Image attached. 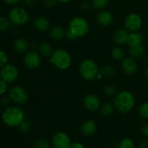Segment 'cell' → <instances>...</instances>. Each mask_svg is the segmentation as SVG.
I'll use <instances>...</instances> for the list:
<instances>
[{
  "instance_id": "obj_1",
  "label": "cell",
  "mask_w": 148,
  "mask_h": 148,
  "mask_svg": "<svg viewBox=\"0 0 148 148\" xmlns=\"http://www.w3.org/2000/svg\"><path fill=\"white\" fill-rule=\"evenodd\" d=\"M135 100L132 93L127 90L121 91L116 95L114 99L115 108L122 114L129 112L134 106Z\"/></svg>"
},
{
  "instance_id": "obj_2",
  "label": "cell",
  "mask_w": 148,
  "mask_h": 148,
  "mask_svg": "<svg viewBox=\"0 0 148 148\" xmlns=\"http://www.w3.org/2000/svg\"><path fill=\"white\" fill-rule=\"evenodd\" d=\"M1 118L6 125L11 127H18L24 120L25 113L20 107L10 106L4 110Z\"/></svg>"
},
{
  "instance_id": "obj_3",
  "label": "cell",
  "mask_w": 148,
  "mask_h": 148,
  "mask_svg": "<svg viewBox=\"0 0 148 148\" xmlns=\"http://www.w3.org/2000/svg\"><path fill=\"white\" fill-rule=\"evenodd\" d=\"M50 62L58 69L66 70L72 64V58L66 51L59 49L53 51L50 56Z\"/></svg>"
},
{
  "instance_id": "obj_4",
  "label": "cell",
  "mask_w": 148,
  "mask_h": 148,
  "mask_svg": "<svg viewBox=\"0 0 148 148\" xmlns=\"http://www.w3.org/2000/svg\"><path fill=\"white\" fill-rule=\"evenodd\" d=\"M79 74L84 79L92 80L98 77V66L95 61L92 59H85L79 65Z\"/></svg>"
},
{
  "instance_id": "obj_5",
  "label": "cell",
  "mask_w": 148,
  "mask_h": 148,
  "mask_svg": "<svg viewBox=\"0 0 148 148\" xmlns=\"http://www.w3.org/2000/svg\"><path fill=\"white\" fill-rule=\"evenodd\" d=\"M68 30L77 38L85 36L89 31V24L87 20L81 17H75L70 20Z\"/></svg>"
},
{
  "instance_id": "obj_6",
  "label": "cell",
  "mask_w": 148,
  "mask_h": 148,
  "mask_svg": "<svg viewBox=\"0 0 148 148\" xmlns=\"http://www.w3.org/2000/svg\"><path fill=\"white\" fill-rule=\"evenodd\" d=\"M10 23L15 25H23L30 20V14L23 7H14L9 12Z\"/></svg>"
},
{
  "instance_id": "obj_7",
  "label": "cell",
  "mask_w": 148,
  "mask_h": 148,
  "mask_svg": "<svg viewBox=\"0 0 148 148\" xmlns=\"http://www.w3.org/2000/svg\"><path fill=\"white\" fill-rule=\"evenodd\" d=\"M9 98L12 102L20 105H23L27 103L28 95L23 88L20 86H14L9 91Z\"/></svg>"
},
{
  "instance_id": "obj_8",
  "label": "cell",
  "mask_w": 148,
  "mask_h": 148,
  "mask_svg": "<svg viewBox=\"0 0 148 148\" xmlns=\"http://www.w3.org/2000/svg\"><path fill=\"white\" fill-rule=\"evenodd\" d=\"M18 69L13 64H6L0 71V77L7 83L14 82L18 77Z\"/></svg>"
},
{
  "instance_id": "obj_9",
  "label": "cell",
  "mask_w": 148,
  "mask_h": 148,
  "mask_svg": "<svg viewBox=\"0 0 148 148\" xmlns=\"http://www.w3.org/2000/svg\"><path fill=\"white\" fill-rule=\"evenodd\" d=\"M143 24L141 17L137 13H131L128 14L124 20V26L126 29L132 32H137L140 29Z\"/></svg>"
},
{
  "instance_id": "obj_10",
  "label": "cell",
  "mask_w": 148,
  "mask_h": 148,
  "mask_svg": "<svg viewBox=\"0 0 148 148\" xmlns=\"http://www.w3.org/2000/svg\"><path fill=\"white\" fill-rule=\"evenodd\" d=\"M51 144L54 148H69L71 140L69 136L64 132H58L53 136Z\"/></svg>"
},
{
  "instance_id": "obj_11",
  "label": "cell",
  "mask_w": 148,
  "mask_h": 148,
  "mask_svg": "<svg viewBox=\"0 0 148 148\" xmlns=\"http://www.w3.org/2000/svg\"><path fill=\"white\" fill-rule=\"evenodd\" d=\"M25 65L30 69H35L39 66L40 64V56L35 51H30L26 53L23 59Z\"/></svg>"
},
{
  "instance_id": "obj_12",
  "label": "cell",
  "mask_w": 148,
  "mask_h": 148,
  "mask_svg": "<svg viewBox=\"0 0 148 148\" xmlns=\"http://www.w3.org/2000/svg\"><path fill=\"white\" fill-rule=\"evenodd\" d=\"M85 108L90 111H96L101 106V101L98 96L93 94L86 95L83 100Z\"/></svg>"
},
{
  "instance_id": "obj_13",
  "label": "cell",
  "mask_w": 148,
  "mask_h": 148,
  "mask_svg": "<svg viewBox=\"0 0 148 148\" xmlns=\"http://www.w3.org/2000/svg\"><path fill=\"white\" fill-rule=\"evenodd\" d=\"M121 68L127 75H133L137 69V64L132 57L126 58L121 62Z\"/></svg>"
},
{
  "instance_id": "obj_14",
  "label": "cell",
  "mask_w": 148,
  "mask_h": 148,
  "mask_svg": "<svg viewBox=\"0 0 148 148\" xmlns=\"http://www.w3.org/2000/svg\"><path fill=\"white\" fill-rule=\"evenodd\" d=\"M80 130L84 136L89 137L95 134L97 130V125L95 121L92 120H87L82 123Z\"/></svg>"
},
{
  "instance_id": "obj_15",
  "label": "cell",
  "mask_w": 148,
  "mask_h": 148,
  "mask_svg": "<svg viewBox=\"0 0 148 148\" xmlns=\"http://www.w3.org/2000/svg\"><path fill=\"white\" fill-rule=\"evenodd\" d=\"M113 20H114L113 14L106 10L101 11L97 16V22L101 26L109 25L112 23Z\"/></svg>"
},
{
  "instance_id": "obj_16",
  "label": "cell",
  "mask_w": 148,
  "mask_h": 148,
  "mask_svg": "<svg viewBox=\"0 0 148 148\" xmlns=\"http://www.w3.org/2000/svg\"><path fill=\"white\" fill-rule=\"evenodd\" d=\"M129 33L126 30L119 29V30H116L114 33L113 38L114 42L118 45H123L127 43L128 40Z\"/></svg>"
},
{
  "instance_id": "obj_17",
  "label": "cell",
  "mask_w": 148,
  "mask_h": 148,
  "mask_svg": "<svg viewBox=\"0 0 148 148\" xmlns=\"http://www.w3.org/2000/svg\"><path fill=\"white\" fill-rule=\"evenodd\" d=\"M34 27L36 30L39 31L44 32L49 29L50 27V22L47 18L44 17H38L34 20Z\"/></svg>"
},
{
  "instance_id": "obj_18",
  "label": "cell",
  "mask_w": 148,
  "mask_h": 148,
  "mask_svg": "<svg viewBox=\"0 0 148 148\" xmlns=\"http://www.w3.org/2000/svg\"><path fill=\"white\" fill-rule=\"evenodd\" d=\"M143 40V36L142 33H138V32H132V33L129 34L128 40H127V43L131 46H135L141 45Z\"/></svg>"
},
{
  "instance_id": "obj_19",
  "label": "cell",
  "mask_w": 148,
  "mask_h": 148,
  "mask_svg": "<svg viewBox=\"0 0 148 148\" xmlns=\"http://www.w3.org/2000/svg\"><path fill=\"white\" fill-rule=\"evenodd\" d=\"M14 48L17 52L20 53H25L28 49V43L23 38H17L14 41Z\"/></svg>"
},
{
  "instance_id": "obj_20",
  "label": "cell",
  "mask_w": 148,
  "mask_h": 148,
  "mask_svg": "<svg viewBox=\"0 0 148 148\" xmlns=\"http://www.w3.org/2000/svg\"><path fill=\"white\" fill-rule=\"evenodd\" d=\"M65 32L63 27L59 25L53 26L49 30V36L54 40H60L64 36Z\"/></svg>"
},
{
  "instance_id": "obj_21",
  "label": "cell",
  "mask_w": 148,
  "mask_h": 148,
  "mask_svg": "<svg viewBox=\"0 0 148 148\" xmlns=\"http://www.w3.org/2000/svg\"><path fill=\"white\" fill-rule=\"evenodd\" d=\"M130 54L132 58H140L144 55L145 52V49L143 45L131 46L130 48Z\"/></svg>"
},
{
  "instance_id": "obj_22",
  "label": "cell",
  "mask_w": 148,
  "mask_h": 148,
  "mask_svg": "<svg viewBox=\"0 0 148 148\" xmlns=\"http://www.w3.org/2000/svg\"><path fill=\"white\" fill-rule=\"evenodd\" d=\"M39 51H40V54L44 57H50L53 53V49L52 46L50 43L47 42H43L39 46Z\"/></svg>"
},
{
  "instance_id": "obj_23",
  "label": "cell",
  "mask_w": 148,
  "mask_h": 148,
  "mask_svg": "<svg viewBox=\"0 0 148 148\" xmlns=\"http://www.w3.org/2000/svg\"><path fill=\"white\" fill-rule=\"evenodd\" d=\"M115 109V106L111 103H106L101 108V113L104 116H109L114 113Z\"/></svg>"
},
{
  "instance_id": "obj_24",
  "label": "cell",
  "mask_w": 148,
  "mask_h": 148,
  "mask_svg": "<svg viewBox=\"0 0 148 148\" xmlns=\"http://www.w3.org/2000/svg\"><path fill=\"white\" fill-rule=\"evenodd\" d=\"M124 55H125V53H124V50L120 47L114 48L111 51V56L113 59H116V60H121V59H124Z\"/></svg>"
},
{
  "instance_id": "obj_25",
  "label": "cell",
  "mask_w": 148,
  "mask_h": 148,
  "mask_svg": "<svg viewBox=\"0 0 148 148\" xmlns=\"http://www.w3.org/2000/svg\"><path fill=\"white\" fill-rule=\"evenodd\" d=\"M101 74L102 76L111 77L115 74V69L114 66L111 65H106L101 68Z\"/></svg>"
},
{
  "instance_id": "obj_26",
  "label": "cell",
  "mask_w": 148,
  "mask_h": 148,
  "mask_svg": "<svg viewBox=\"0 0 148 148\" xmlns=\"http://www.w3.org/2000/svg\"><path fill=\"white\" fill-rule=\"evenodd\" d=\"M35 148H51V145L46 139H38L34 143Z\"/></svg>"
},
{
  "instance_id": "obj_27",
  "label": "cell",
  "mask_w": 148,
  "mask_h": 148,
  "mask_svg": "<svg viewBox=\"0 0 148 148\" xmlns=\"http://www.w3.org/2000/svg\"><path fill=\"white\" fill-rule=\"evenodd\" d=\"M119 148H134V143L130 138H124L119 143Z\"/></svg>"
},
{
  "instance_id": "obj_28",
  "label": "cell",
  "mask_w": 148,
  "mask_h": 148,
  "mask_svg": "<svg viewBox=\"0 0 148 148\" xmlns=\"http://www.w3.org/2000/svg\"><path fill=\"white\" fill-rule=\"evenodd\" d=\"M108 3V0H92L91 4L93 8L96 10H101L105 8Z\"/></svg>"
},
{
  "instance_id": "obj_29",
  "label": "cell",
  "mask_w": 148,
  "mask_h": 148,
  "mask_svg": "<svg viewBox=\"0 0 148 148\" xmlns=\"http://www.w3.org/2000/svg\"><path fill=\"white\" fill-rule=\"evenodd\" d=\"M18 130L23 133H27L31 130V124L29 121L26 120H23L18 125Z\"/></svg>"
},
{
  "instance_id": "obj_30",
  "label": "cell",
  "mask_w": 148,
  "mask_h": 148,
  "mask_svg": "<svg viewBox=\"0 0 148 148\" xmlns=\"http://www.w3.org/2000/svg\"><path fill=\"white\" fill-rule=\"evenodd\" d=\"M103 90L106 95H108V96H114V95H116L118 92L117 88L112 85H107L106 86H105Z\"/></svg>"
},
{
  "instance_id": "obj_31",
  "label": "cell",
  "mask_w": 148,
  "mask_h": 148,
  "mask_svg": "<svg viewBox=\"0 0 148 148\" xmlns=\"http://www.w3.org/2000/svg\"><path fill=\"white\" fill-rule=\"evenodd\" d=\"M139 114L143 118L148 119V102L143 103L139 108Z\"/></svg>"
},
{
  "instance_id": "obj_32",
  "label": "cell",
  "mask_w": 148,
  "mask_h": 148,
  "mask_svg": "<svg viewBox=\"0 0 148 148\" xmlns=\"http://www.w3.org/2000/svg\"><path fill=\"white\" fill-rule=\"evenodd\" d=\"M10 26V20H7V18L3 17H0V30L4 31L7 30Z\"/></svg>"
},
{
  "instance_id": "obj_33",
  "label": "cell",
  "mask_w": 148,
  "mask_h": 148,
  "mask_svg": "<svg viewBox=\"0 0 148 148\" xmlns=\"http://www.w3.org/2000/svg\"><path fill=\"white\" fill-rule=\"evenodd\" d=\"M8 62V57L6 53L3 51L0 50V68H2L3 66L7 64Z\"/></svg>"
},
{
  "instance_id": "obj_34",
  "label": "cell",
  "mask_w": 148,
  "mask_h": 148,
  "mask_svg": "<svg viewBox=\"0 0 148 148\" xmlns=\"http://www.w3.org/2000/svg\"><path fill=\"white\" fill-rule=\"evenodd\" d=\"M7 90V82H4V81L2 80V79H1V80H0V95L5 93Z\"/></svg>"
},
{
  "instance_id": "obj_35",
  "label": "cell",
  "mask_w": 148,
  "mask_h": 148,
  "mask_svg": "<svg viewBox=\"0 0 148 148\" xmlns=\"http://www.w3.org/2000/svg\"><path fill=\"white\" fill-rule=\"evenodd\" d=\"M92 7V4L91 3L88 2V1H85L80 4V9L82 11H88L90 9V7Z\"/></svg>"
},
{
  "instance_id": "obj_36",
  "label": "cell",
  "mask_w": 148,
  "mask_h": 148,
  "mask_svg": "<svg viewBox=\"0 0 148 148\" xmlns=\"http://www.w3.org/2000/svg\"><path fill=\"white\" fill-rule=\"evenodd\" d=\"M57 0H43V4L46 7H51L56 4Z\"/></svg>"
},
{
  "instance_id": "obj_37",
  "label": "cell",
  "mask_w": 148,
  "mask_h": 148,
  "mask_svg": "<svg viewBox=\"0 0 148 148\" xmlns=\"http://www.w3.org/2000/svg\"><path fill=\"white\" fill-rule=\"evenodd\" d=\"M141 133L144 137L148 138V123L143 126L141 129Z\"/></svg>"
},
{
  "instance_id": "obj_38",
  "label": "cell",
  "mask_w": 148,
  "mask_h": 148,
  "mask_svg": "<svg viewBox=\"0 0 148 148\" xmlns=\"http://www.w3.org/2000/svg\"><path fill=\"white\" fill-rule=\"evenodd\" d=\"M65 36H66V37L67 38V39H69V40H75V39L77 38L76 36H75V35H74L73 33L69 30H67L66 32H65Z\"/></svg>"
},
{
  "instance_id": "obj_39",
  "label": "cell",
  "mask_w": 148,
  "mask_h": 148,
  "mask_svg": "<svg viewBox=\"0 0 148 148\" xmlns=\"http://www.w3.org/2000/svg\"><path fill=\"white\" fill-rule=\"evenodd\" d=\"M22 0H4L6 4L9 5H15V4H19Z\"/></svg>"
},
{
  "instance_id": "obj_40",
  "label": "cell",
  "mask_w": 148,
  "mask_h": 148,
  "mask_svg": "<svg viewBox=\"0 0 148 148\" xmlns=\"http://www.w3.org/2000/svg\"><path fill=\"white\" fill-rule=\"evenodd\" d=\"M139 148H148V140H143L140 142Z\"/></svg>"
},
{
  "instance_id": "obj_41",
  "label": "cell",
  "mask_w": 148,
  "mask_h": 148,
  "mask_svg": "<svg viewBox=\"0 0 148 148\" xmlns=\"http://www.w3.org/2000/svg\"><path fill=\"white\" fill-rule=\"evenodd\" d=\"M69 148H85V147H84V145L82 143L76 142V143H72Z\"/></svg>"
},
{
  "instance_id": "obj_42",
  "label": "cell",
  "mask_w": 148,
  "mask_h": 148,
  "mask_svg": "<svg viewBox=\"0 0 148 148\" xmlns=\"http://www.w3.org/2000/svg\"><path fill=\"white\" fill-rule=\"evenodd\" d=\"M23 2L27 6H32L35 4L36 2V0H23Z\"/></svg>"
},
{
  "instance_id": "obj_43",
  "label": "cell",
  "mask_w": 148,
  "mask_h": 148,
  "mask_svg": "<svg viewBox=\"0 0 148 148\" xmlns=\"http://www.w3.org/2000/svg\"><path fill=\"white\" fill-rule=\"evenodd\" d=\"M9 101H10V98H7V97H4V98L1 99V103L3 106H6L8 104Z\"/></svg>"
},
{
  "instance_id": "obj_44",
  "label": "cell",
  "mask_w": 148,
  "mask_h": 148,
  "mask_svg": "<svg viewBox=\"0 0 148 148\" xmlns=\"http://www.w3.org/2000/svg\"><path fill=\"white\" fill-rule=\"evenodd\" d=\"M57 1L61 3H63V4H66V3H68L69 2V1H71L72 0H57Z\"/></svg>"
},
{
  "instance_id": "obj_45",
  "label": "cell",
  "mask_w": 148,
  "mask_h": 148,
  "mask_svg": "<svg viewBox=\"0 0 148 148\" xmlns=\"http://www.w3.org/2000/svg\"><path fill=\"white\" fill-rule=\"evenodd\" d=\"M145 76H146V77H147V79H148V66L145 70Z\"/></svg>"
},
{
  "instance_id": "obj_46",
  "label": "cell",
  "mask_w": 148,
  "mask_h": 148,
  "mask_svg": "<svg viewBox=\"0 0 148 148\" xmlns=\"http://www.w3.org/2000/svg\"><path fill=\"white\" fill-rule=\"evenodd\" d=\"M147 44H148V36H147Z\"/></svg>"
}]
</instances>
